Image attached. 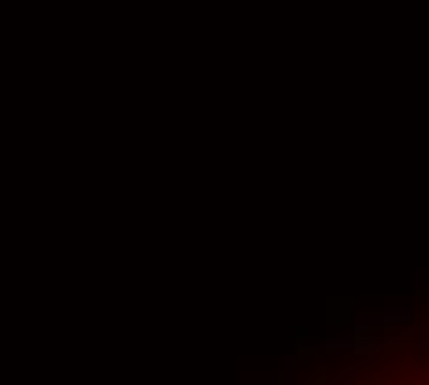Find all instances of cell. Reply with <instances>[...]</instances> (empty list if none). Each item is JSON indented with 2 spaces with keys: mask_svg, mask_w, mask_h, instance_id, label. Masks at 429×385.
I'll return each instance as SVG.
<instances>
[{
  "mask_svg": "<svg viewBox=\"0 0 429 385\" xmlns=\"http://www.w3.org/2000/svg\"><path fill=\"white\" fill-rule=\"evenodd\" d=\"M407 318H411V311H404V308H400V311H389V315H382V323H389V326H392V323H407Z\"/></svg>",
  "mask_w": 429,
  "mask_h": 385,
  "instance_id": "2",
  "label": "cell"
},
{
  "mask_svg": "<svg viewBox=\"0 0 429 385\" xmlns=\"http://www.w3.org/2000/svg\"><path fill=\"white\" fill-rule=\"evenodd\" d=\"M418 348H422V352H429V330H425V333L418 337Z\"/></svg>",
  "mask_w": 429,
  "mask_h": 385,
  "instance_id": "3",
  "label": "cell"
},
{
  "mask_svg": "<svg viewBox=\"0 0 429 385\" xmlns=\"http://www.w3.org/2000/svg\"><path fill=\"white\" fill-rule=\"evenodd\" d=\"M377 348H382V345H377L374 337H367V333H359V337H352V352H355V356H374Z\"/></svg>",
  "mask_w": 429,
  "mask_h": 385,
  "instance_id": "1",
  "label": "cell"
}]
</instances>
